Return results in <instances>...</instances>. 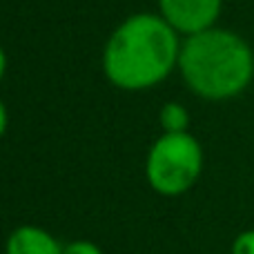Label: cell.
I'll return each instance as SVG.
<instances>
[{"label":"cell","instance_id":"52a82bcc","mask_svg":"<svg viewBox=\"0 0 254 254\" xmlns=\"http://www.w3.org/2000/svg\"><path fill=\"white\" fill-rule=\"evenodd\" d=\"M63 254H103V250L92 241L76 239V241H69L67 246H63Z\"/></svg>","mask_w":254,"mask_h":254},{"label":"cell","instance_id":"3957f363","mask_svg":"<svg viewBox=\"0 0 254 254\" xmlns=\"http://www.w3.org/2000/svg\"><path fill=\"white\" fill-rule=\"evenodd\" d=\"M203 172V147L190 131L163 134L145 161L149 188L161 196H179L194 188Z\"/></svg>","mask_w":254,"mask_h":254},{"label":"cell","instance_id":"8992f818","mask_svg":"<svg viewBox=\"0 0 254 254\" xmlns=\"http://www.w3.org/2000/svg\"><path fill=\"white\" fill-rule=\"evenodd\" d=\"M158 123L163 127V134H181L190 127V112L181 103H165L158 112Z\"/></svg>","mask_w":254,"mask_h":254},{"label":"cell","instance_id":"9c48e42d","mask_svg":"<svg viewBox=\"0 0 254 254\" xmlns=\"http://www.w3.org/2000/svg\"><path fill=\"white\" fill-rule=\"evenodd\" d=\"M7 123H9L7 107H4V103L0 101V138H2V134H4V131H7Z\"/></svg>","mask_w":254,"mask_h":254},{"label":"cell","instance_id":"6da1fadb","mask_svg":"<svg viewBox=\"0 0 254 254\" xmlns=\"http://www.w3.org/2000/svg\"><path fill=\"white\" fill-rule=\"evenodd\" d=\"M181 43L176 31L154 13H136L110 36L103 69L112 85L127 92L149 89L179 67Z\"/></svg>","mask_w":254,"mask_h":254},{"label":"cell","instance_id":"ba28073f","mask_svg":"<svg viewBox=\"0 0 254 254\" xmlns=\"http://www.w3.org/2000/svg\"><path fill=\"white\" fill-rule=\"evenodd\" d=\"M232 254H254V230H246L234 239Z\"/></svg>","mask_w":254,"mask_h":254},{"label":"cell","instance_id":"30bf717a","mask_svg":"<svg viewBox=\"0 0 254 254\" xmlns=\"http://www.w3.org/2000/svg\"><path fill=\"white\" fill-rule=\"evenodd\" d=\"M4 71H7V54H4V49L0 47V80H2Z\"/></svg>","mask_w":254,"mask_h":254},{"label":"cell","instance_id":"7a4b0ae2","mask_svg":"<svg viewBox=\"0 0 254 254\" xmlns=\"http://www.w3.org/2000/svg\"><path fill=\"white\" fill-rule=\"evenodd\" d=\"M179 69L188 87L207 101H228L254 78L252 47L228 29H205L181 45Z\"/></svg>","mask_w":254,"mask_h":254},{"label":"cell","instance_id":"5b68a950","mask_svg":"<svg viewBox=\"0 0 254 254\" xmlns=\"http://www.w3.org/2000/svg\"><path fill=\"white\" fill-rule=\"evenodd\" d=\"M4 254H63V246L38 225H20L7 237Z\"/></svg>","mask_w":254,"mask_h":254},{"label":"cell","instance_id":"277c9868","mask_svg":"<svg viewBox=\"0 0 254 254\" xmlns=\"http://www.w3.org/2000/svg\"><path fill=\"white\" fill-rule=\"evenodd\" d=\"M161 16L176 34H201L212 29L223 0H158Z\"/></svg>","mask_w":254,"mask_h":254}]
</instances>
